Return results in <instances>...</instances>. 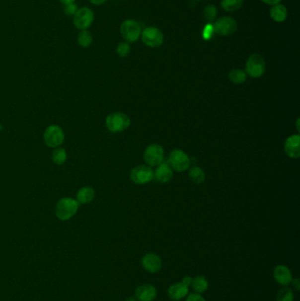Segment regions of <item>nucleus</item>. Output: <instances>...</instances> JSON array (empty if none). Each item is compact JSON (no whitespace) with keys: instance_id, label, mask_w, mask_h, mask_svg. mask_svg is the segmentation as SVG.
Returning a JSON list of instances; mask_svg holds the SVG:
<instances>
[{"instance_id":"obj_34","label":"nucleus","mask_w":300,"mask_h":301,"mask_svg":"<svg viewBox=\"0 0 300 301\" xmlns=\"http://www.w3.org/2000/svg\"><path fill=\"white\" fill-rule=\"evenodd\" d=\"M263 3L266 4H270V5H274V4H279L282 0H262Z\"/></svg>"},{"instance_id":"obj_6","label":"nucleus","mask_w":300,"mask_h":301,"mask_svg":"<svg viewBox=\"0 0 300 301\" xmlns=\"http://www.w3.org/2000/svg\"><path fill=\"white\" fill-rule=\"evenodd\" d=\"M214 32L220 36H230L238 29V23L230 16H224L217 19L213 24Z\"/></svg>"},{"instance_id":"obj_4","label":"nucleus","mask_w":300,"mask_h":301,"mask_svg":"<svg viewBox=\"0 0 300 301\" xmlns=\"http://www.w3.org/2000/svg\"><path fill=\"white\" fill-rule=\"evenodd\" d=\"M120 32L122 37L127 43H135L141 36L142 33L140 25L134 19L124 20L120 27Z\"/></svg>"},{"instance_id":"obj_7","label":"nucleus","mask_w":300,"mask_h":301,"mask_svg":"<svg viewBox=\"0 0 300 301\" xmlns=\"http://www.w3.org/2000/svg\"><path fill=\"white\" fill-rule=\"evenodd\" d=\"M43 140L50 148H58L65 141V132L58 125H50L43 133Z\"/></svg>"},{"instance_id":"obj_16","label":"nucleus","mask_w":300,"mask_h":301,"mask_svg":"<svg viewBox=\"0 0 300 301\" xmlns=\"http://www.w3.org/2000/svg\"><path fill=\"white\" fill-rule=\"evenodd\" d=\"M189 294V287L184 286L182 283H175L169 286L167 290V295L170 300L173 301H181L187 297Z\"/></svg>"},{"instance_id":"obj_27","label":"nucleus","mask_w":300,"mask_h":301,"mask_svg":"<svg viewBox=\"0 0 300 301\" xmlns=\"http://www.w3.org/2000/svg\"><path fill=\"white\" fill-rule=\"evenodd\" d=\"M277 301H294V293L293 289L285 286L277 295Z\"/></svg>"},{"instance_id":"obj_12","label":"nucleus","mask_w":300,"mask_h":301,"mask_svg":"<svg viewBox=\"0 0 300 301\" xmlns=\"http://www.w3.org/2000/svg\"><path fill=\"white\" fill-rule=\"evenodd\" d=\"M274 279L276 282L282 286H287L292 284L293 281V273L289 267L284 264H279L275 267L273 270Z\"/></svg>"},{"instance_id":"obj_24","label":"nucleus","mask_w":300,"mask_h":301,"mask_svg":"<svg viewBox=\"0 0 300 301\" xmlns=\"http://www.w3.org/2000/svg\"><path fill=\"white\" fill-rule=\"evenodd\" d=\"M189 178L196 184L203 183L205 180V174H204V170L198 166H194L189 170Z\"/></svg>"},{"instance_id":"obj_9","label":"nucleus","mask_w":300,"mask_h":301,"mask_svg":"<svg viewBox=\"0 0 300 301\" xmlns=\"http://www.w3.org/2000/svg\"><path fill=\"white\" fill-rule=\"evenodd\" d=\"M143 43L150 48H158L164 42V35L158 27H147L141 33Z\"/></svg>"},{"instance_id":"obj_19","label":"nucleus","mask_w":300,"mask_h":301,"mask_svg":"<svg viewBox=\"0 0 300 301\" xmlns=\"http://www.w3.org/2000/svg\"><path fill=\"white\" fill-rule=\"evenodd\" d=\"M95 196V191L90 186H85L83 188H81L77 193V198L78 204L81 205H85L91 203Z\"/></svg>"},{"instance_id":"obj_26","label":"nucleus","mask_w":300,"mask_h":301,"mask_svg":"<svg viewBox=\"0 0 300 301\" xmlns=\"http://www.w3.org/2000/svg\"><path fill=\"white\" fill-rule=\"evenodd\" d=\"M203 15L208 22H213L218 15V9L214 4H207L203 11Z\"/></svg>"},{"instance_id":"obj_31","label":"nucleus","mask_w":300,"mask_h":301,"mask_svg":"<svg viewBox=\"0 0 300 301\" xmlns=\"http://www.w3.org/2000/svg\"><path fill=\"white\" fill-rule=\"evenodd\" d=\"M186 301H205L204 298L199 294H191L187 296Z\"/></svg>"},{"instance_id":"obj_8","label":"nucleus","mask_w":300,"mask_h":301,"mask_svg":"<svg viewBox=\"0 0 300 301\" xmlns=\"http://www.w3.org/2000/svg\"><path fill=\"white\" fill-rule=\"evenodd\" d=\"M168 165L176 172H184L190 165L189 156L183 150L175 149L170 152Z\"/></svg>"},{"instance_id":"obj_10","label":"nucleus","mask_w":300,"mask_h":301,"mask_svg":"<svg viewBox=\"0 0 300 301\" xmlns=\"http://www.w3.org/2000/svg\"><path fill=\"white\" fill-rule=\"evenodd\" d=\"M145 161L150 166H158L164 159V149L159 145H150L144 152Z\"/></svg>"},{"instance_id":"obj_29","label":"nucleus","mask_w":300,"mask_h":301,"mask_svg":"<svg viewBox=\"0 0 300 301\" xmlns=\"http://www.w3.org/2000/svg\"><path fill=\"white\" fill-rule=\"evenodd\" d=\"M78 10V5L76 4V2L74 3H70V4H65L64 5V12L65 14L70 17H74V14L77 12Z\"/></svg>"},{"instance_id":"obj_15","label":"nucleus","mask_w":300,"mask_h":301,"mask_svg":"<svg viewBox=\"0 0 300 301\" xmlns=\"http://www.w3.org/2000/svg\"><path fill=\"white\" fill-rule=\"evenodd\" d=\"M300 137L299 134L292 135L286 139L285 151L290 158H298L300 156Z\"/></svg>"},{"instance_id":"obj_3","label":"nucleus","mask_w":300,"mask_h":301,"mask_svg":"<svg viewBox=\"0 0 300 301\" xmlns=\"http://www.w3.org/2000/svg\"><path fill=\"white\" fill-rule=\"evenodd\" d=\"M266 72L265 59L262 55L255 54L251 55L247 58L246 64V75L252 77H262Z\"/></svg>"},{"instance_id":"obj_13","label":"nucleus","mask_w":300,"mask_h":301,"mask_svg":"<svg viewBox=\"0 0 300 301\" xmlns=\"http://www.w3.org/2000/svg\"><path fill=\"white\" fill-rule=\"evenodd\" d=\"M142 266L150 273H157L162 268V260L158 255L154 253H148L143 256Z\"/></svg>"},{"instance_id":"obj_28","label":"nucleus","mask_w":300,"mask_h":301,"mask_svg":"<svg viewBox=\"0 0 300 301\" xmlns=\"http://www.w3.org/2000/svg\"><path fill=\"white\" fill-rule=\"evenodd\" d=\"M116 53L121 58H126L131 53V46L127 42H121L116 46Z\"/></svg>"},{"instance_id":"obj_18","label":"nucleus","mask_w":300,"mask_h":301,"mask_svg":"<svg viewBox=\"0 0 300 301\" xmlns=\"http://www.w3.org/2000/svg\"><path fill=\"white\" fill-rule=\"evenodd\" d=\"M270 17L272 18L274 21L276 22H284L287 15H288V11H287V8L285 7L284 4H274L270 8Z\"/></svg>"},{"instance_id":"obj_30","label":"nucleus","mask_w":300,"mask_h":301,"mask_svg":"<svg viewBox=\"0 0 300 301\" xmlns=\"http://www.w3.org/2000/svg\"><path fill=\"white\" fill-rule=\"evenodd\" d=\"M215 32H214V27H213V25L211 23H208L205 27H204V29H203V38L205 40V41H209V40H211L212 38V36H213V34H214Z\"/></svg>"},{"instance_id":"obj_5","label":"nucleus","mask_w":300,"mask_h":301,"mask_svg":"<svg viewBox=\"0 0 300 301\" xmlns=\"http://www.w3.org/2000/svg\"><path fill=\"white\" fill-rule=\"evenodd\" d=\"M94 20V12L87 6L78 8L74 16V24L78 30H88Z\"/></svg>"},{"instance_id":"obj_23","label":"nucleus","mask_w":300,"mask_h":301,"mask_svg":"<svg viewBox=\"0 0 300 301\" xmlns=\"http://www.w3.org/2000/svg\"><path fill=\"white\" fill-rule=\"evenodd\" d=\"M77 43L82 48H89L92 45V35L89 30H80L77 35Z\"/></svg>"},{"instance_id":"obj_36","label":"nucleus","mask_w":300,"mask_h":301,"mask_svg":"<svg viewBox=\"0 0 300 301\" xmlns=\"http://www.w3.org/2000/svg\"><path fill=\"white\" fill-rule=\"evenodd\" d=\"M60 3L64 4H70V3H74V2H76V0H58Z\"/></svg>"},{"instance_id":"obj_35","label":"nucleus","mask_w":300,"mask_h":301,"mask_svg":"<svg viewBox=\"0 0 300 301\" xmlns=\"http://www.w3.org/2000/svg\"><path fill=\"white\" fill-rule=\"evenodd\" d=\"M90 3L94 5H100V4H103L108 1V0H89Z\"/></svg>"},{"instance_id":"obj_33","label":"nucleus","mask_w":300,"mask_h":301,"mask_svg":"<svg viewBox=\"0 0 300 301\" xmlns=\"http://www.w3.org/2000/svg\"><path fill=\"white\" fill-rule=\"evenodd\" d=\"M292 283H293V287H294V288H295V289L297 290V291H300V278H293V281H292Z\"/></svg>"},{"instance_id":"obj_38","label":"nucleus","mask_w":300,"mask_h":301,"mask_svg":"<svg viewBox=\"0 0 300 301\" xmlns=\"http://www.w3.org/2000/svg\"><path fill=\"white\" fill-rule=\"evenodd\" d=\"M2 130H3V125L0 124V131H2Z\"/></svg>"},{"instance_id":"obj_14","label":"nucleus","mask_w":300,"mask_h":301,"mask_svg":"<svg viewBox=\"0 0 300 301\" xmlns=\"http://www.w3.org/2000/svg\"><path fill=\"white\" fill-rule=\"evenodd\" d=\"M157 294L156 287L150 284L139 286L135 291V298L138 301H153Z\"/></svg>"},{"instance_id":"obj_21","label":"nucleus","mask_w":300,"mask_h":301,"mask_svg":"<svg viewBox=\"0 0 300 301\" xmlns=\"http://www.w3.org/2000/svg\"><path fill=\"white\" fill-rule=\"evenodd\" d=\"M228 77L233 84L240 85L246 81L247 75H246V72H244L242 70L234 69L231 70V72L229 73Z\"/></svg>"},{"instance_id":"obj_22","label":"nucleus","mask_w":300,"mask_h":301,"mask_svg":"<svg viewBox=\"0 0 300 301\" xmlns=\"http://www.w3.org/2000/svg\"><path fill=\"white\" fill-rule=\"evenodd\" d=\"M244 0H222L221 7L226 12H235L241 8Z\"/></svg>"},{"instance_id":"obj_20","label":"nucleus","mask_w":300,"mask_h":301,"mask_svg":"<svg viewBox=\"0 0 300 301\" xmlns=\"http://www.w3.org/2000/svg\"><path fill=\"white\" fill-rule=\"evenodd\" d=\"M191 287L196 294H204V292H206L208 289V280L204 276H197L196 278H193Z\"/></svg>"},{"instance_id":"obj_37","label":"nucleus","mask_w":300,"mask_h":301,"mask_svg":"<svg viewBox=\"0 0 300 301\" xmlns=\"http://www.w3.org/2000/svg\"><path fill=\"white\" fill-rule=\"evenodd\" d=\"M125 301H137V299H136L135 296L133 297V296H130V297H128Z\"/></svg>"},{"instance_id":"obj_17","label":"nucleus","mask_w":300,"mask_h":301,"mask_svg":"<svg viewBox=\"0 0 300 301\" xmlns=\"http://www.w3.org/2000/svg\"><path fill=\"white\" fill-rule=\"evenodd\" d=\"M173 176V169L167 163L159 164L156 171L154 172V177L160 183L170 182Z\"/></svg>"},{"instance_id":"obj_39","label":"nucleus","mask_w":300,"mask_h":301,"mask_svg":"<svg viewBox=\"0 0 300 301\" xmlns=\"http://www.w3.org/2000/svg\"><path fill=\"white\" fill-rule=\"evenodd\" d=\"M196 1H201V0H196Z\"/></svg>"},{"instance_id":"obj_32","label":"nucleus","mask_w":300,"mask_h":301,"mask_svg":"<svg viewBox=\"0 0 300 301\" xmlns=\"http://www.w3.org/2000/svg\"><path fill=\"white\" fill-rule=\"evenodd\" d=\"M193 278L191 277H189V276H186L184 278H182V280H181V283L184 285V286H187V287H189V286H191V284H192Z\"/></svg>"},{"instance_id":"obj_2","label":"nucleus","mask_w":300,"mask_h":301,"mask_svg":"<svg viewBox=\"0 0 300 301\" xmlns=\"http://www.w3.org/2000/svg\"><path fill=\"white\" fill-rule=\"evenodd\" d=\"M106 125L109 132L114 133L122 132L130 127L131 119L124 113H112L110 115H108L106 119Z\"/></svg>"},{"instance_id":"obj_25","label":"nucleus","mask_w":300,"mask_h":301,"mask_svg":"<svg viewBox=\"0 0 300 301\" xmlns=\"http://www.w3.org/2000/svg\"><path fill=\"white\" fill-rule=\"evenodd\" d=\"M52 160L55 164L57 165H63L64 163L66 162V159H67V153H66V150L65 148H57L54 151L52 152Z\"/></svg>"},{"instance_id":"obj_11","label":"nucleus","mask_w":300,"mask_h":301,"mask_svg":"<svg viewBox=\"0 0 300 301\" xmlns=\"http://www.w3.org/2000/svg\"><path fill=\"white\" fill-rule=\"evenodd\" d=\"M154 178V172L150 166H138L131 170V179L136 184H146L150 182Z\"/></svg>"},{"instance_id":"obj_1","label":"nucleus","mask_w":300,"mask_h":301,"mask_svg":"<svg viewBox=\"0 0 300 301\" xmlns=\"http://www.w3.org/2000/svg\"><path fill=\"white\" fill-rule=\"evenodd\" d=\"M79 207L77 201L71 197H64L58 201L56 205L55 213L58 219L66 221L72 219L77 213Z\"/></svg>"}]
</instances>
